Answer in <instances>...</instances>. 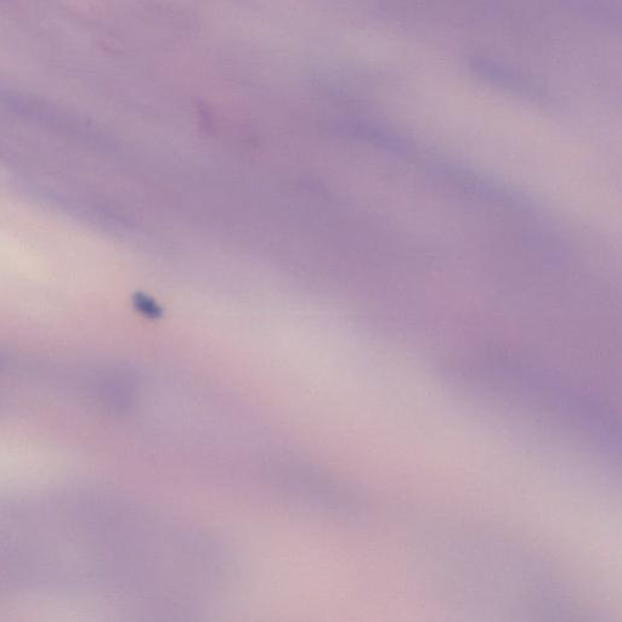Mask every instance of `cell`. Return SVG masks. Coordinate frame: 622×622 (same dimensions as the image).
I'll return each instance as SVG.
<instances>
[{
  "mask_svg": "<svg viewBox=\"0 0 622 622\" xmlns=\"http://www.w3.org/2000/svg\"><path fill=\"white\" fill-rule=\"evenodd\" d=\"M472 69L476 71L479 76L485 77L488 81L499 84V86L514 90H525V93H527V82H525L522 77L518 76L516 72L497 64V62L474 60Z\"/></svg>",
  "mask_w": 622,
  "mask_h": 622,
  "instance_id": "1",
  "label": "cell"
}]
</instances>
